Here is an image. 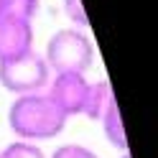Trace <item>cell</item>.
Masks as SVG:
<instances>
[{"label":"cell","instance_id":"6da1fadb","mask_svg":"<svg viewBox=\"0 0 158 158\" xmlns=\"http://www.w3.org/2000/svg\"><path fill=\"white\" fill-rule=\"evenodd\" d=\"M69 117L59 110V105L48 94L33 92L15 97L8 110V125L21 140H48L64 130Z\"/></svg>","mask_w":158,"mask_h":158},{"label":"cell","instance_id":"7a4b0ae2","mask_svg":"<svg viewBox=\"0 0 158 158\" xmlns=\"http://www.w3.org/2000/svg\"><path fill=\"white\" fill-rule=\"evenodd\" d=\"M94 46L89 36L77 28L56 31L46 44V66L56 74H84L92 66Z\"/></svg>","mask_w":158,"mask_h":158},{"label":"cell","instance_id":"3957f363","mask_svg":"<svg viewBox=\"0 0 158 158\" xmlns=\"http://www.w3.org/2000/svg\"><path fill=\"white\" fill-rule=\"evenodd\" d=\"M48 72L51 69L46 66L44 56H38L31 48V51H26L21 56L0 61V84L18 97L33 94V92H41L48 84Z\"/></svg>","mask_w":158,"mask_h":158},{"label":"cell","instance_id":"277c9868","mask_svg":"<svg viewBox=\"0 0 158 158\" xmlns=\"http://www.w3.org/2000/svg\"><path fill=\"white\" fill-rule=\"evenodd\" d=\"M48 97L59 105L66 117L69 115H82L84 110V100H87V89L89 82L84 79V74H56L54 82H48Z\"/></svg>","mask_w":158,"mask_h":158},{"label":"cell","instance_id":"5b68a950","mask_svg":"<svg viewBox=\"0 0 158 158\" xmlns=\"http://www.w3.org/2000/svg\"><path fill=\"white\" fill-rule=\"evenodd\" d=\"M33 48V31L31 23L18 21V18H0V61L13 56H21Z\"/></svg>","mask_w":158,"mask_h":158},{"label":"cell","instance_id":"8992f818","mask_svg":"<svg viewBox=\"0 0 158 158\" xmlns=\"http://www.w3.org/2000/svg\"><path fill=\"white\" fill-rule=\"evenodd\" d=\"M110 102H115L110 82L107 79H100V82H92L89 89H87V100H84V110L82 115L89 117V120H100L105 115V110L110 107Z\"/></svg>","mask_w":158,"mask_h":158},{"label":"cell","instance_id":"52a82bcc","mask_svg":"<svg viewBox=\"0 0 158 158\" xmlns=\"http://www.w3.org/2000/svg\"><path fill=\"white\" fill-rule=\"evenodd\" d=\"M100 123L105 127V135L115 148H120L123 153H127V138H125V127H123V117H120V107L117 102H110V107L105 110V115L100 117Z\"/></svg>","mask_w":158,"mask_h":158},{"label":"cell","instance_id":"ba28073f","mask_svg":"<svg viewBox=\"0 0 158 158\" xmlns=\"http://www.w3.org/2000/svg\"><path fill=\"white\" fill-rule=\"evenodd\" d=\"M38 5H41L38 0H5V13H3V15L31 23L33 15L38 13Z\"/></svg>","mask_w":158,"mask_h":158},{"label":"cell","instance_id":"9c48e42d","mask_svg":"<svg viewBox=\"0 0 158 158\" xmlns=\"http://www.w3.org/2000/svg\"><path fill=\"white\" fill-rule=\"evenodd\" d=\"M0 158H44V151L28 140H18V143H10L5 148Z\"/></svg>","mask_w":158,"mask_h":158},{"label":"cell","instance_id":"30bf717a","mask_svg":"<svg viewBox=\"0 0 158 158\" xmlns=\"http://www.w3.org/2000/svg\"><path fill=\"white\" fill-rule=\"evenodd\" d=\"M64 13L79 31H87V28H89V18H87V13H84L82 0H64Z\"/></svg>","mask_w":158,"mask_h":158},{"label":"cell","instance_id":"8fae6325","mask_svg":"<svg viewBox=\"0 0 158 158\" xmlns=\"http://www.w3.org/2000/svg\"><path fill=\"white\" fill-rule=\"evenodd\" d=\"M51 158H97V153H92L89 148H84V145H74L72 143V145H61Z\"/></svg>","mask_w":158,"mask_h":158},{"label":"cell","instance_id":"7c38bea8","mask_svg":"<svg viewBox=\"0 0 158 158\" xmlns=\"http://www.w3.org/2000/svg\"><path fill=\"white\" fill-rule=\"evenodd\" d=\"M3 13H5V0H0V18H3Z\"/></svg>","mask_w":158,"mask_h":158},{"label":"cell","instance_id":"4fadbf2b","mask_svg":"<svg viewBox=\"0 0 158 158\" xmlns=\"http://www.w3.org/2000/svg\"><path fill=\"white\" fill-rule=\"evenodd\" d=\"M123 158H130V156H127V153H123Z\"/></svg>","mask_w":158,"mask_h":158}]
</instances>
